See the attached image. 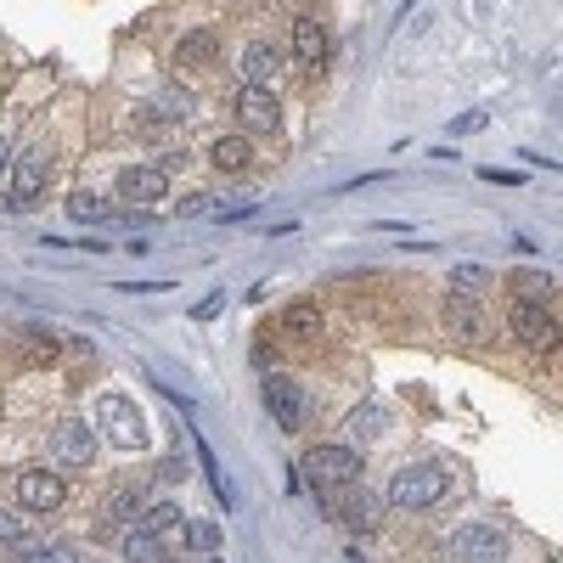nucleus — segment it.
<instances>
[{
    "mask_svg": "<svg viewBox=\"0 0 563 563\" xmlns=\"http://www.w3.org/2000/svg\"><path fill=\"white\" fill-rule=\"evenodd\" d=\"M214 169H225V175H238V169H249V135H225V141H214Z\"/></svg>",
    "mask_w": 563,
    "mask_h": 563,
    "instance_id": "412c9836",
    "label": "nucleus"
},
{
    "mask_svg": "<svg viewBox=\"0 0 563 563\" xmlns=\"http://www.w3.org/2000/svg\"><path fill=\"white\" fill-rule=\"evenodd\" d=\"M294 57H299L310 74H327V63H333V40H327L321 23H310V18L294 23Z\"/></svg>",
    "mask_w": 563,
    "mask_h": 563,
    "instance_id": "9b49d317",
    "label": "nucleus"
},
{
    "mask_svg": "<svg viewBox=\"0 0 563 563\" xmlns=\"http://www.w3.org/2000/svg\"><path fill=\"white\" fill-rule=\"evenodd\" d=\"M97 434L113 451H147V422H141V406L130 395H113V389L97 400Z\"/></svg>",
    "mask_w": 563,
    "mask_h": 563,
    "instance_id": "f257e3e1",
    "label": "nucleus"
},
{
    "mask_svg": "<svg viewBox=\"0 0 563 563\" xmlns=\"http://www.w3.org/2000/svg\"><path fill=\"white\" fill-rule=\"evenodd\" d=\"M57 355H63V344L52 333H23L18 339V361H29V366H52Z\"/></svg>",
    "mask_w": 563,
    "mask_h": 563,
    "instance_id": "aec40b11",
    "label": "nucleus"
},
{
    "mask_svg": "<svg viewBox=\"0 0 563 563\" xmlns=\"http://www.w3.org/2000/svg\"><path fill=\"white\" fill-rule=\"evenodd\" d=\"M440 496H445V474H440V467H429V462L400 467L395 485H389V501L406 507V512H429V507H440Z\"/></svg>",
    "mask_w": 563,
    "mask_h": 563,
    "instance_id": "20e7f679",
    "label": "nucleus"
},
{
    "mask_svg": "<svg viewBox=\"0 0 563 563\" xmlns=\"http://www.w3.org/2000/svg\"><path fill=\"white\" fill-rule=\"evenodd\" d=\"M451 288H456V294H479V288H485V271H479V265H456V271H451Z\"/></svg>",
    "mask_w": 563,
    "mask_h": 563,
    "instance_id": "cd10ccee",
    "label": "nucleus"
},
{
    "mask_svg": "<svg viewBox=\"0 0 563 563\" xmlns=\"http://www.w3.org/2000/svg\"><path fill=\"white\" fill-rule=\"evenodd\" d=\"M0 169H7V141H0Z\"/></svg>",
    "mask_w": 563,
    "mask_h": 563,
    "instance_id": "72a5a7b5",
    "label": "nucleus"
},
{
    "mask_svg": "<svg viewBox=\"0 0 563 563\" xmlns=\"http://www.w3.org/2000/svg\"><path fill=\"white\" fill-rule=\"evenodd\" d=\"M141 525H147L153 536H186V519H180V507L175 501H147V507H141Z\"/></svg>",
    "mask_w": 563,
    "mask_h": 563,
    "instance_id": "2eb2a0df",
    "label": "nucleus"
},
{
    "mask_svg": "<svg viewBox=\"0 0 563 563\" xmlns=\"http://www.w3.org/2000/svg\"><path fill=\"white\" fill-rule=\"evenodd\" d=\"M512 339L536 355H558V316L547 299H512Z\"/></svg>",
    "mask_w": 563,
    "mask_h": 563,
    "instance_id": "7ed1b4c3",
    "label": "nucleus"
},
{
    "mask_svg": "<svg viewBox=\"0 0 563 563\" xmlns=\"http://www.w3.org/2000/svg\"><path fill=\"white\" fill-rule=\"evenodd\" d=\"M299 479H310L316 490L333 496V490H344V485L361 479V451H350V445H316V451H305Z\"/></svg>",
    "mask_w": 563,
    "mask_h": 563,
    "instance_id": "f03ea898",
    "label": "nucleus"
},
{
    "mask_svg": "<svg viewBox=\"0 0 563 563\" xmlns=\"http://www.w3.org/2000/svg\"><path fill=\"white\" fill-rule=\"evenodd\" d=\"M135 512H141V496H135V490H113L108 519H113V525H124V519H135Z\"/></svg>",
    "mask_w": 563,
    "mask_h": 563,
    "instance_id": "bb28decb",
    "label": "nucleus"
},
{
    "mask_svg": "<svg viewBox=\"0 0 563 563\" xmlns=\"http://www.w3.org/2000/svg\"><path fill=\"white\" fill-rule=\"evenodd\" d=\"M124 558H130V563H164V536H153L147 525H135V530L124 536Z\"/></svg>",
    "mask_w": 563,
    "mask_h": 563,
    "instance_id": "dca6fc26",
    "label": "nucleus"
},
{
    "mask_svg": "<svg viewBox=\"0 0 563 563\" xmlns=\"http://www.w3.org/2000/svg\"><path fill=\"white\" fill-rule=\"evenodd\" d=\"M52 451H57V462L85 467L90 456H97V434H90L79 417H68V422H57V429H52Z\"/></svg>",
    "mask_w": 563,
    "mask_h": 563,
    "instance_id": "9d476101",
    "label": "nucleus"
},
{
    "mask_svg": "<svg viewBox=\"0 0 563 563\" xmlns=\"http://www.w3.org/2000/svg\"><path fill=\"white\" fill-rule=\"evenodd\" d=\"M282 333L288 339H321V310L316 305H288L282 310Z\"/></svg>",
    "mask_w": 563,
    "mask_h": 563,
    "instance_id": "f3484780",
    "label": "nucleus"
},
{
    "mask_svg": "<svg viewBox=\"0 0 563 563\" xmlns=\"http://www.w3.org/2000/svg\"><path fill=\"white\" fill-rule=\"evenodd\" d=\"M63 496H68V485H63L57 474H45V467H23V474H18V501H23V512H57Z\"/></svg>",
    "mask_w": 563,
    "mask_h": 563,
    "instance_id": "39448f33",
    "label": "nucleus"
},
{
    "mask_svg": "<svg viewBox=\"0 0 563 563\" xmlns=\"http://www.w3.org/2000/svg\"><path fill=\"white\" fill-rule=\"evenodd\" d=\"M18 547L29 552V547H34V536L12 519V512H0V552H18Z\"/></svg>",
    "mask_w": 563,
    "mask_h": 563,
    "instance_id": "5701e85b",
    "label": "nucleus"
},
{
    "mask_svg": "<svg viewBox=\"0 0 563 563\" xmlns=\"http://www.w3.org/2000/svg\"><path fill=\"white\" fill-rule=\"evenodd\" d=\"M192 552H220V525H186V536H180Z\"/></svg>",
    "mask_w": 563,
    "mask_h": 563,
    "instance_id": "393cba45",
    "label": "nucleus"
},
{
    "mask_svg": "<svg viewBox=\"0 0 563 563\" xmlns=\"http://www.w3.org/2000/svg\"><path fill=\"white\" fill-rule=\"evenodd\" d=\"M45 153H23L18 164H12V203H34L40 198V186H45Z\"/></svg>",
    "mask_w": 563,
    "mask_h": 563,
    "instance_id": "ddd939ff",
    "label": "nucleus"
},
{
    "mask_svg": "<svg viewBox=\"0 0 563 563\" xmlns=\"http://www.w3.org/2000/svg\"><path fill=\"white\" fill-rule=\"evenodd\" d=\"M68 220H79V225L113 220V203H108V198H97V192H68Z\"/></svg>",
    "mask_w": 563,
    "mask_h": 563,
    "instance_id": "6ab92c4d",
    "label": "nucleus"
},
{
    "mask_svg": "<svg viewBox=\"0 0 563 563\" xmlns=\"http://www.w3.org/2000/svg\"><path fill=\"white\" fill-rule=\"evenodd\" d=\"M209 57H214V34H209V29L180 40V63H209Z\"/></svg>",
    "mask_w": 563,
    "mask_h": 563,
    "instance_id": "b1692460",
    "label": "nucleus"
},
{
    "mask_svg": "<svg viewBox=\"0 0 563 563\" xmlns=\"http://www.w3.org/2000/svg\"><path fill=\"white\" fill-rule=\"evenodd\" d=\"M355 429L372 434V429H384V417H378V411H361V417H355Z\"/></svg>",
    "mask_w": 563,
    "mask_h": 563,
    "instance_id": "c756f323",
    "label": "nucleus"
},
{
    "mask_svg": "<svg viewBox=\"0 0 563 563\" xmlns=\"http://www.w3.org/2000/svg\"><path fill=\"white\" fill-rule=\"evenodd\" d=\"M512 299H552V282L541 271H512Z\"/></svg>",
    "mask_w": 563,
    "mask_h": 563,
    "instance_id": "4be33fe9",
    "label": "nucleus"
},
{
    "mask_svg": "<svg viewBox=\"0 0 563 563\" xmlns=\"http://www.w3.org/2000/svg\"><path fill=\"white\" fill-rule=\"evenodd\" d=\"M209 209H214L209 198H186V203H180V214H209Z\"/></svg>",
    "mask_w": 563,
    "mask_h": 563,
    "instance_id": "473e14b6",
    "label": "nucleus"
},
{
    "mask_svg": "<svg viewBox=\"0 0 563 563\" xmlns=\"http://www.w3.org/2000/svg\"><path fill=\"white\" fill-rule=\"evenodd\" d=\"M164 192H169V175H164V169H153V164H130V169L119 175V198H130L135 209L164 203Z\"/></svg>",
    "mask_w": 563,
    "mask_h": 563,
    "instance_id": "6e6552de",
    "label": "nucleus"
},
{
    "mask_svg": "<svg viewBox=\"0 0 563 563\" xmlns=\"http://www.w3.org/2000/svg\"><path fill=\"white\" fill-rule=\"evenodd\" d=\"M153 108H164V119H186V113H192V97H180V90H175V85H164Z\"/></svg>",
    "mask_w": 563,
    "mask_h": 563,
    "instance_id": "a878e982",
    "label": "nucleus"
},
{
    "mask_svg": "<svg viewBox=\"0 0 563 563\" xmlns=\"http://www.w3.org/2000/svg\"><path fill=\"white\" fill-rule=\"evenodd\" d=\"M238 68H243V85H265L276 74V52H271V45H243Z\"/></svg>",
    "mask_w": 563,
    "mask_h": 563,
    "instance_id": "a211bd4d",
    "label": "nucleus"
},
{
    "mask_svg": "<svg viewBox=\"0 0 563 563\" xmlns=\"http://www.w3.org/2000/svg\"><path fill=\"white\" fill-rule=\"evenodd\" d=\"M445 316H451V327H456L462 339H485V310H479V299H467V294H456V288H451Z\"/></svg>",
    "mask_w": 563,
    "mask_h": 563,
    "instance_id": "4468645a",
    "label": "nucleus"
},
{
    "mask_svg": "<svg viewBox=\"0 0 563 563\" xmlns=\"http://www.w3.org/2000/svg\"><path fill=\"white\" fill-rule=\"evenodd\" d=\"M23 563H74V558H68V547H29Z\"/></svg>",
    "mask_w": 563,
    "mask_h": 563,
    "instance_id": "c85d7f7f",
    "label": "nucleus"
},
{
    "mask_svg": "<svg viewBox=\"0 0 563 563\" xmlns=\"http://www.w3.org/2000/svg\"><path fill=\"white\" fill-rule=\"evenodd\" d=\"M238 119H243L249 135H276L282 130V108H276V97L265 85H243L238 90Z\"/></svg>",
    "mask_w": 563,
    "mask_h": 563,
    "instance_id": "423d86ee",
    "label": "nucleus"
},
{
    "mask_svg": "<svg viewBox=\"0 0 563 563\" xmlns=\"http://www.w3.org/2000/svg\"><path fill=\"white\" fill-rule=\"evenodd\" d=\"M265 406H271V417L282 422V429H299L305 422V395H299L294 378H282V372H265Z\"/></svg>",
    "mask_w": 563,
    "mask_h": 563,
    "instance_id": "1a4fd4ad",
    "label": "nucleus"
},
{
    "mask_svg": "<svg viewBox=\"0 0 563 563\" xmlns=\"http://www.w3.org/2000/svg\"><path fill=\"white\" fill-rule=\"evenodd\" d=\"M339 496V519L355 530V536H372L378 530V512H384V496H372V490H361V479L355 485H344V490H333Z\"/></svg>",
    "mask_w": 563,
    "mask_h": 563,
    "instance_id": "0eeeda50",
    "label": "nucleus"
},
{
    "mask_svg": "<svg viewBox=\"0 0 563 563\" xmlns=\"http://www.w3.org/2000/svg\"><path fill=\"white\" fill-rule=\"evenodd\" d=\"M479 124H485V113H462L451 130H456V135H467V130H479Z\"/></svg>",
    "mask_w": 563,
    "mask_h": 563,
    "instance_id": "7c9ffc66",
    "label": "nucleus"
},
{
    "mask_svg": "<svg viewBox=\"0 0 563 563\" xmlns=\"http://www.w3.org/2000/svg\"><path fill=\"white\" fill-rule=\"evenodd\" d=\"M479 180H496V186H519V180H525V175H507V169H485V175H479Z\"/></svg>",
    "mask_w": 563,
    "mask_h": 563,
    "instance_id": "2f4dec72",
    "label": "nucleus"
},
{
    "mask_svg": "<svg viewBox=\"0 0 563 563\" xmlns=\"http://www.w3.org/2000/svg\"><path fill=\"white\" fill-rule=\"evenodd\" d=\"M456 558L462 563H501L507 558V541L496 536V530H485V525H467V530H456Z\"/></svg>",
    "mask_w": 563,
    "mask_h": 563,
    "instance_id": "f8f14e48",
    "label": "nucleus"
}]
</instances>
